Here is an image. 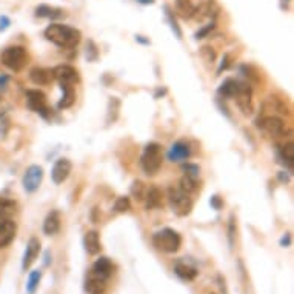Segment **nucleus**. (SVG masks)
<instances>
[{"label": "nucleus", "mask_w": 294, "mask_h": 294, "mask_svg": "<svg viewBox=\"0 0 294 294\" xmlns=\"http://www.w3.org/2000/svg\"><path fill=\"white\" fill-rule=\"evenodd\" d=\"M239 89V82L234 79H227L219 88V94L223 97H234Z\"/></svg>", "instance_id": "393cba45"}, {"label": "nucleus", "mask_w": 294, "mask_h": 294, "mask_svg": "<svg viewBox=\"0 0 294 294\" xmlns=\"http://www.w3.org/2000/svg\"><path fill=\"white\" fill-rule=\"evenodd\" d=\"M39 253H40V240L37 237H31L27 245L25 256H23V262H22L23 271H27V269L36 262V259L39 257Z\"/></svg>", "instance_id": "4468645a"}, {"label": "nucleus", "mask_w": 294, "mask_h": 294, "mask_svg": "<svg viewBox=\"0 0 294 294\" xmlns=\"http://www.w3.org/2000/svg\"><path fill=\"white\" fill-rule=\"evenodd\" d=\"M43 180V170L39 165H31L23 176V188L27 193H36Z\"/></svg>", "instance_id": "0eeeda50"}, {"label": "nucleus", "mask_w": 294, "mask_h": 294, "mask_svg": "<svg viewBox=\"0 0 294 294\" xmlns=\"http://www.w3.org/2000/svg\"><path fill=\"white\" fill-rule=\"evenodd\" d=\"M136 2L142 3V5H152L154 3V0H136Z\"/></svg>", "instance_id": "37998d69"}, {"label": "nucleus", "mask_w": 294, "mask_h": 294, "mask_svg": "<svg viewBox=\"0 0 294 294\" xmlns=\"http://www.w3.org/2000/svg\"><path fill=\"white\" fill-rule=\"evenodd\" d=\"M71 170H73V163H71V160H69V159H59V160H56L54 167H53V171H51L53 182L56 185L63 183L69 177Z\"/></svg>", "instance_id": "1a4fd4ad"}, {"label": "nucleus", "mask_w": 294, "mask_h": 294, "mask_svg": "<svg viewBox=\"0 0 294 294\" xmlns=\"http://www.w3.org/2000/svg\"><path fill=\"white\" fill-rule=\"evenodd\" d=\"M190 156H191V148L186 142H183V140L173 144V147L168 151V159L171 162H182V160H186Z\"/></svg>", "instance_id": "2eb2a0df"}, {"label": "nucleus", "mask_w": 294, "mask_h": 294, "mask_svg": "<svg viewBox=\"0 0 294 294\" xmlns=\"http://www.w3.org/2000/svg\"><path fill=\"white\" fill-rule=\"evenodd\" d=\"M199 177H191V176H183L180 179V190L186 194H193L199 190Z\"/></svg>", "instance_id": "bb28decb"}, {"label": "nucleus", "mask_w": 294, "mask_h": 294, "mask_svg": "<svg viewBox=\"0 0 294 294\" xmlns=\"http://www.w3.org/2000/svg\"><path fill=\"white\" fill-rule=\"evenodd\" d=\"M62 89H63V97H62L60 102H59V108H69L74 103V99H76L73 85H62Z\"/></svg>", "instance_id": "cd10ccee"}, {"label": "nucleus", "mask_w": 294, "mask_h": 294, "mask_svg": "<svg viewBox=\"0 0 294 294\" xmlns=\"http://www.w3.org/2000/svg\"><path fill=\"white\" fill-rule=\"evenodd\" d=\"M27 62H28V53L23 46H8L2 53V63L14 73L22 71L25 68Z\"/></svg>", "instance_id": "20e7f679"}, {"label": "nucleus", "mask_w": 294, "mask_h": 294, "mask_svg": "<svg viewBox=\"0 0 294 294\" xmlns=\"http://www.w3.org/2000/svg\"><path fill=\"white\" fill-rule=\"evenodd\" d=\"M40 279H42V271L36 269V271H31L29 277H28V284H27V291L29 294H34L40 284Z\"/></svg>", "instance_id": "c756f323"}, {"label": "nucleus", "mask_w": 294, "mask_h": 294, "mask_svg": "<svg viewBox=\"0 0 294 294\" xmlns=\"http://www.w3.org/2000/svg\"><path fill=\"white\" fill-rule=\"evenodd\" d=\"M236 102L237 107L240 108V111L245 116H251L254 111V105H253V99H251V87L248 84H243V82H239V89L236 96Z\"/></svg>", "instance_id": "6e6552de"}, {"label": "nucleus", "mask_w": 294, "mask_h": 294, "mask_svg": "<svg viewBox=\"0 0 294 294\" xmlns=\"http://www.w3.org/2000/svg\"><path fill=\"white\" fill-rule=\"evenodd\" d=\"M174 273L177 274L182 280H194L199 274L197 268H194L193 265L186 264V262H182L179 261L174 266Z\"/></svg>", "instance_id": "412c9836"}, {"label": "nucleus", "mask_w": 294, "mask_h": 294, "mask_svg": "<svg viewBox=\"0 0 294 294\" xmlns=\"http://www.w3.org/2000/svg\"><path fill=\"white\" fill-rule=\"evenodd\" d=\"M147 209H154L162 206V191L157 186H149L145 194Z\"/></svg>", "instance_id": "4be33fe9"}, {"label": "nucleus", "mask_w": 294, "mask_h": 294, "mask_svg": "<svg viewBox=\"0 0 294 294\" xmlns=\"http://www.w3.org/2000/svg\"><path fill=\"white\" fill-rule=\"evenodd\" d=\"M113 269H114V266H113V264L108 257H100L96 261V264L92 265L94 273H97L99 276L107 277V279L113 274Z\"/></svg>", "instance_id": "5701e85b"}, {"label": "nucleus", "mask_w": 294, "mask_h": 294, "mask_svg": "<svg viewBox=\"0 0 294 294\" xmlns=\"http://www.w3.org/2000/svg\"><path fill=\"white\" fill-rule=\"evenodd\" d=\"M45 37L54 45L60 46V48L73 50L80 43L82 34L79 29L63 25V23H51V25L45 29Z\"/></svg>", "instance_id": "f257e3e1"}, {"label": "nucleus", "mask_w": 294, "mask_h": 294, "mask_svg": "<svg viewBox=\"0 0 294 294\" xmlns=\"http://www.w3.org/2000/svg\"><path fill=\"white\" fill-rule=\"evenodd\" d=\"M290 243H291V236H290V234H285V237L280 240V245L282 246H288Z\"/></svg>", "instance_id": "79ce46f5"}, {"label": "nucleus", "mask_w": 294, "mask_h": 294, "mask_svg": "<svg viewBox=\"0 0 294 294\" xmlns=\"http://www.w3.org/2000/svg\"><path fill=\"white\" fill-rule=\"evenodd\" d=\"M216 28V23L214 22H211V23H208V25H205L201 31H197L196 32V39H204V37H206L208 34L213 31Z\"/></svg>", "instance_id": "e433bc0d"}, {"label": "nucleus", "mask_w": 294, "mask_h": 294, "mask_svg": "<svg viewBox=\"0 0 294 294\" xmlns=\"http://www.w3.org/2000/svg\"><path fill=\"white\" fill-rule=\"evenodd\" d=\"M162 162H163V156H162L160 145L159 144H148L144 149L142 159H140L144 171L148 176L157 174L162 168Z\"/></svg>", "instance_id": "7ed1b4c3"}, {"label": "nucleus", "mask_w": 294, "mask_h": 294, "mask_svg": "<svg viewBox=\"0 0 294 294\" xmlns=\"http://www.w3.org/2000/svg\"><path fill=\"white\" fill-rule=\"evenodd\" d=\"M107 277H102L97 273L91 271V274L88 276L87 282H85V290L89 294H102L105 290H107Z\"/></svg>", "instance_id": "dca6fc26"}, {"label": "nucleus", "mask_w": 294, "mask_h": 294, "mask_svg": "<svg viewBox=\"0 0 294 294\" xmlns=\"http://www.w3.org/2000/svg\"><path fill=\"white\" fill-rule=\"evenodd\" d=\"M6 80H8V77H5V76H3V77H0V85L3 87V85L6 84Z\"/></svg>", "instance_id": "c03bdc74"}, {"label": "nucleus", "mask_w": 294, "mask_h": 294, "mask_svg": "<svg viewBox=\"0 0 294 294\" xmlns=\"http://www.w3.org/2000/svg\"><path fill=\"white\" fill-rule=\"evenodd\" d=\"M16 211V204L8 199H0V220L9 219Z\"/></svg>", "instance_id": "c85d7f7f"}, {"label": "nucleus", "mask_w": 294, "mask_h": 294, "mask_svg": "<svg viewBox=\"0 0 294 294\" xmlns=\"http://www.w3.org/2000/svg\"><path fill=\"white\" fill-rule=\"evenodd\" d=\"M84 246L88 254L94 256V254H99L100 253V237H99V233L97 231H88L84 237Z\"/></svg>", "instance_id": "aec40b11"}, {"label": "nucleus", "mask_w": 294, "mask_h": 294, "mask_svg": "<svg viewBox=\"0 0 294 294\" xmlns=\"http://www.w3.org/2000/svg\"><path fill=\"white\" fill-rule=\"evenodd\" d=\"M60 223H62L60 213H59V211H51V213L45 217L43 233L46 236H54V234H57L59 230H60Z\"/></svg>", "instance_id": "a211bd4d"}, {"label": "nucleus", "mask_w": 294, "mask_h": 294, "mask_svg": "<svg viewBox=\"0 0 294 294\" xmlns=\"http://www.w3.org/2000/svg\"><path fill=\"white\" fill-rule=\"evenodd\" d=\"M165 11H167V19H168L170 25H171V29L176 32V36H177V39H180V37H182V31H180V28H179V25H177V20L174 19V16H173V13H171V9H170L168 6H165Z\"/></svg>", "instance_id": "f704fd0d"}, {"label": "nucleus", "mask_w": 294, "mask_h": 294, "mask_svg": "<svg viewBox=\"0 0 294 294\" xmlns=\"http://www.w3.org/2000/svg\"><path fill=\"white\" fill-rule=\"evenodd\" d=\"M176 9L183 19H190L196 13V6L191 3V0H176Z\"/></svg>", "instance_id": "a878e982"}, {"label": "nucleus", "mask_w": 294, "mask_h": 294, "mask_svg": "<svg viewBox=\"0 0 294 294\" xmlns=\"http://www.w3.org/2000/svg\"><path fill=\"white\" fill-rule=\"evenodd\" d=\"M152 243H154V246L159 251L171 254L179 251L182 245V237L177 231H174L171 228H163L152 236Z\"/></svg>", "instance_id": "f03ea898"}, {"label": "nucleus", "mask_w": 294, "mask_h": 294, "mask_svg": "<svg viewBox=\"0 0 294 294\" xmlns=\"http://www.w3.org/2000/svg\"><path fill=\"white\" fill-rule=\"evenodd\" d=\"M186 176H191V177H199V167L197 165H191V163H186V165L182 167Z\"/></svg>", "instance_id": "4c0bfd02"}, {"label": "nucleus", "mask_w": 294, "mask_h": 294, "mask_svg": "<svg viewBox=\"0 0 294 294\" xmlns=\"http://www.w3.org/2000/svg\"><path fill=\"white\" fill-rule=\"evenodd\" d=\"M201 56H202L204 60L208 62V63H213L216 60V57H217L214 48H211V46H202V48H201Z\"/></svg>", "instance_id": "72a5a7b5"}, {"label": "nucleus", "mask_w": 294, "mask_h": 294, "mask_svg": "<svg viewBox=\"0 0 294 294\" xmlns=\"http://www.w3.org/2000/svg\"><path fill=\"white\" fill-rule=\"evenodd\" d=\"M53 77H56L60 85H74L79 80V74L76 68L71 65H59L53 69Z\"/></svg>", "instance_id": "9d476101"}, {"label": "nucleus", "mask_w": 294, "mask_h": 294, "mask_svg": "<svg viewBox=\"0 0 294 294\" xmlns=\"http://www.w3.org/2000/svg\"><path fill=\"white\" fill-rule=\"evenodd\" d=\"M37 17H48V19H60L63 17V11L60 8H54L50 5H39L36 8Z\"/></svg>", "instance_id": "b1692460"}, {"label": "nucleus", "mask_w": 294, "mask_h": 294, "mask_svg": "<svg viewBox=\"0 0 294 294\" xmlns=\"http://www.w3.org/2000/svg\"><path fill=\"white\" fill-rule=\"evenodd\" d=\"M131 194L137 199V201H144L145 199V185L140 182V180H136L131 186Z\"/></svg>", "instance_id": "2f4dec72"}, {"label": "nucleus", "mask_w": 294, "mask_h": 294, "mask_svg": "<svg viewBox=\"0 0 294 294\" xmlns=\"http://www.w3.org/2000/svg\"><path fill=\"white\" fill-rule=\"evenodd\" d=\"M8 25H9V19L8 17H0V29H5V28H8Z\"/></svg>", "instance_id": "a19ab883"}, {"label": "nucleus", "mask_w": 294, "mask_h": 294, "mask_svg": "<svg viewBox=\"0 0 294 294\" xmlns=\"http://www.w3.org/2000/svg\"><path fill=\"white\" fill-rule=\"evenodd\" d=\"M17 233V225L16 222L11 219H3L0 220V248H5L11 242L14 240Z\"/></svg>", "instance_id": "9b49d317"}, {"label": "nucleus", "mask_w": 294, "mask_h": 294, "mask_svg": "<svg viewBox=\"0 0 294 294\" xmlns=\"http://www.w3.org/2000/svg\"><path fill=\"white\" fill-rule=\"evenodd\" d=\"M220 13V6L217 5L216 0H206V2L199 8L196 9V13L193 17H196L197 20H202L204 17H208V19H216Z\"/></svg>", "instance_id": "f3484780"}, {"label": "nucleus", "mask_w": 294, "mask_h": 294, "mask_svg": "<svg viewBox=\"0 0 294 294\" xmlns=\"http://www.w3.org/2000/svg\"><path fill=\"white\" fill-rule=\"evenodd\" d=\"M279 152H280L282 159H284L285 162H288L290 165H293V160H294V145H293V142L280 145L279 147Z\"/></svg>", "instance_id": "7c9ffc66"}, {"label": "nucleus", "mask_w": 294, "mask_h": 294, "mask_svg": "<svg viewBox=\"0 0 294 294\" xmlns=\"http://www.w3.org/2000/svg\"><path fill=\"white\" fill-rule=\"evenodd\" d=\"M262 110H264V113L273 114V116H287V114H290L285 102L274 97V96H269V97H266L264 100Z\"/></svg>", "instance_id": "ddd939ff"}, {"label": "nucleus", "mask_w": 294, "mask_h": 294, "mask_svg": "<svg viewBox=\"0 0 294 294\" xmlns=\"http://www.w3.org/2000/svg\"><path fill=\"white\" fill-rule=\"evenodd\" d=\"M234 237H236V220H234V216H231L230 223H228V240H230L231 248L234 245Z\"/></svg>", "instance_id": "c9c22d12"}, {"label": "nucleus", "mask_w": 294, "mask_h": 294, "mask_svg": "<svg viewBox=\"0 0 294 294\" xmlns=\"http://www.w3.org/2000/svg\"><path fill=\"white\" fill-rule=\"evenodd\" d=\"M129 208H131V202H129V197H126V196L119 197L114 204V209L117 213H125V211H128Z\"/></svg>", "instance_id": "473e14b6"}, {"label": "nucleus", "mask_w": 294, "mask_h": 294, "mask_svg": "<svg viewBox=\"0 0 294 294\" xmlns=\"http://www.w3.org/2000/svg\"><path fill=\"white\" fill-rule=\"evenodd\" d=\"M168 199H170V205L173 208V211L177 216L183 217L188 216L193 209V199L190 197V194L183 193L180 188H170L168 190Z\"/></svg>", "instance_id": "39448f33"}, {"label": "nucleus", "mask_w": 294, "mask_h": 294, "mask_svg": "<svg viewBox=\"0 0 294 294\" xmlns=\"http://www.w3.org/2000/svg\"><path fill=\"white\" fill-rule=\"evenodd\" d=\"M228 65H230V56L225 54V56H223V59H222V63H220V66L217 69V73H222V69H227Z\"/></svg>", "instance_id": "58836bf2"}, {"label": "nucleus", "mask_w": 294, "mask_h": 294, "mask_svg": "<svg viewBox=\"0 0 294 294\" xmlns=\"http://www.w3.org/2000/svg\"><path fill=\"white\" fill-rule=\"evenodd\" d=\"M27 102H28V107L36 113L45 114V111L48 110L46 108V96L39 89H28Z\"/></svg>", "instance_id": "f8f14e48"}, {"label": "nucleus", "mask_w": 294, "mask_h": 294, "mask_svg": "<svg viewBox=\"0 0 294 294\" xmlns=\"http://www.w3.org/2000/svg\"><path fill=\"white\" fill-rule=\"evenodd\" d=\"M257 126L262 129L264 133L269 134V136H282L285 133V122L280 119L279 116H273V114H264L261 119L257 120Z\"/></svg>", "instance_id": "423d86ee"}, {"label": "nucleus", "mask_w": 294, "mask_h": 294, "mask_svg": "<svg viewBox=\"0 0 294 294\" xmlns=\"http://www.w3.org/2000/svg\"><path fill=\"white\" fill-rule=\"evenodd\" d=\"M211 205H213L216 209H220V206H222L220 197L219 196H213V197H211Z\"/></svg>", "instance_id": "ea45409f"}, {"label": "nucleus", "mask_w": 294, "mask_h": 294, "mask_svg": "<svg viewBox=\"0 0 294 294\" xmlns=\"http://www.w3.org/2000/svg\"><path fill=\"white\" fill-rule=\"evenodd\" d=\"M29 79L36 85H48L53 80V71L46 68H32L29 71Z\"/></svg>", "instance_id": "6ab92c4d"}]
</instances>
